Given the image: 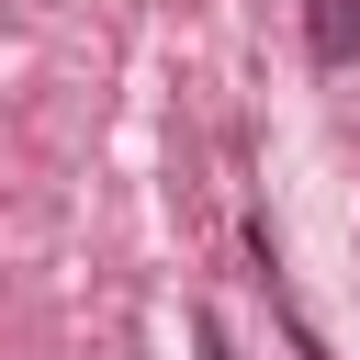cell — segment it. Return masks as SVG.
<instances>
[{
    "label": "cell",
    "instance_id": "cell-1",
    "mask_svg": "<svg viewBox=\"0 0 360 360\" xmlns=\"http://www.w3.org/2000/svg\"><path fill=\"white\" fill-rule=\"evenodd\" d=\"M304 45L315 68H360V0H304Z\"/></svg>",
    "mask_w": 360,
    "mask_h": 360
}]
</instances>
